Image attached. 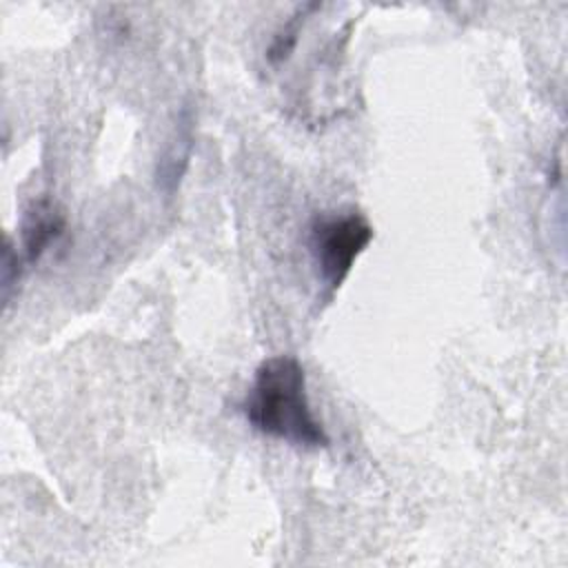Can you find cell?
<instances>
[{"mask_svg": "<svg viewBox=\"0 0 568 568\" xmlns=\"http://www.w3.org/2000/svg\"><path fill=\"white\" fill-rule=\"evenodd\" d=\"M242 410L262 435L300 448L328 446V435L308 404L304 366L295 355H273L257 366Z\"/></svg>", "mask_w": 568, "mask_h": 568, "instance_id": "obj_1", "label": "cell"}, {"mask_svg": "<svg viewBox=\"0 0 568 568\" xmlns=\"http://www.w3.org/2000/svg\"><path fill=\"white\" fill-rule=\"evenodd\" d=\"M22 260L18 257V251H13L11 240L7 237L4 242V253H2V295H4V304H9L11 297V286L18 284L20 273H22Z\"/></svg>", "mask_w": 568, "mask_h": 568, "instance_id": "obj_5", "label": "cell"}, {"mask_svg": "<svg viewBox=\"0 0 568 568\" xmlns=\"http://www.w3.org/2000/svg\"><path fill=\"white\" fill-rule=\"evenodd\" d=\"M375 231L359 211L320 215L311 224V251L326 293H335L348 277Z\"/></svg>", "mask_w": 568, "mask_h": 568, "instance_id": "obj_2", "label": "cell"}, {"mask_svg": "<svg viewBox=\"0 0 568 568\" xmlns=\"http://www.w3.org/2000/svg\"><path fill=\"white\" fill-rule=\"evenodd\" d=\"M64 215L49 200L36 202L22 222V253L24 262L33 264L42 257V253L62 235Z\"/></svg>", "mask_w": 568, "mask_h": 568, "instance_id": "obj_3", "label": "cell"}, {"mask_svg": "<svg viewBox=\"0 0 568 568\" xmlns=\"http://www.w3.org/2000/svg\"><path fill=\"white\" fill-rule=\"evenodd\" d=\"M302 18H304V11L300 9L291 22L284 24V29L275 36L271 49H268V60L271 62H280V60H286L288 53L293 51L295 42H297V33H300V24H302Z\"/></svg>", "mask_w": 568, "mask_h": 568, "instance_id": "obj_4", "label": "cell"}]
</instances>
